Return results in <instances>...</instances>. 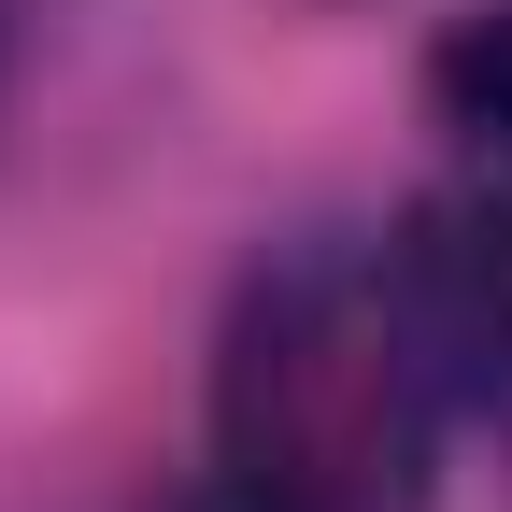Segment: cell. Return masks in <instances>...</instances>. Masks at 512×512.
<instances>
[{"label":"cell","mask_w":512,"mask_h":512,"mask_svg":"<svg viewBox=\"0 0 512 512\" xmlns=\"http://www.w3.org/2000/svg\"><path fill=\"white\" fill-rule=\"evenodd\" d=\"M441 413L456 399L413 342L399 256L313 228L242 271L200 384V470L171 512H427Z\"/></svg>","instance_id":"6da1fadb"},{"label":"cell","mask_w":512,"mask_h":512,"mask_svg":"<svg viewBox=\"0 0 512 512\" xmlns=\"http://www.w3.org/2000/svg\"><path fill=\"white\" fill-rule=\"evenodd\" d=\"M399 299L456 413H512V171H470L399 214Z\"/></svg>","instance_id":"7a4b0ae2"},{"label":"cell","mask_w":512,"mask_h":512,"mask_svg":"<svg viewBox=\"0 0 512 512\" xmlns=\"http://www.w3.org/2000/svg\"><path fill=\"white\" fill-rule=\"evenodd\" d=\"M427 114L456 128L484 171H512V0H484V15L441 29V57H427Z\"/></svg>","instance_id":"3957f363"},{"label":"cell","mask_w":512,"mask_h":512,"mask_svg":"<svg viewBox=\"0 0 512 512\" xmlns=\"http://www.w3.org/2000/svg\"><path fill=\"white\" fill-rule=\"evenodd\" d=\"M0 72H15V0H0Z\"/></svg>","instance_id":"277c9868"}]
</instances>
